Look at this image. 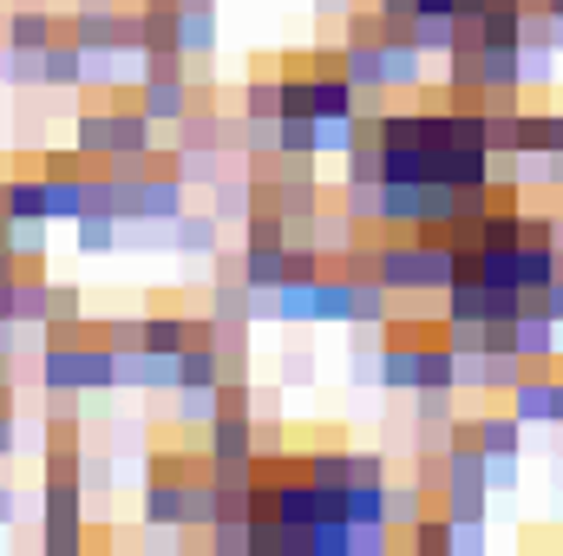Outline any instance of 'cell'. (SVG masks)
<instances>
[{
	"label": "cell",
	"instance_id": "obj_8",
	"mask_svg": "<svg viewBox=\"0 0 563 556\" xmlns=\"http://www.w3.org/2000/svg\"><path fill=\"white\" fill-rule=\"evenodd\" d=\"M7 249H13L20 263H40V256H46V223H33V216H26V223H7Z\"/></svg>",
	"mask_w": 563,
	"mask_h": 556
},
{
	"label": "cell",
	"instance_id": "obj_9",
	"mask_svg": "<svg viewBox=\"0 0 563 556\" xmlns=\"http://www.w3.org/2000/svg\"><path fill=\"white\" fill-rule=\"evenodd\" d=\"M177 419L184 425H210L217 419V387H177Z\"/></svg>",
	"mask_w": 563,
	"mask_h": 556
},
{
	"label": "cell",
	"instance_id": "obj_11",
	"mask_svg": "<svg viewBox=\"0 0 563 556\" xmlns=\"http://www.w3.org/2000/svg\"><path fill=\"white\" fill-rule=\"evenodd\" d=\"M243 112H250V119H282V79H250Z\"/></svg>",
	"mask_w": 563,
	"mask_h": 556
},
{
	"label": "cell",
	"instance_id": "obj_4",
	"mask_svg": "<svg viewBox=\"0 0 563 556\" xmlns=\"http://www.w3.org/2000/svg\"><path fill=\"white\" fill-rule=\"evenodd\" d=\"M59 26H66V20H53L46 7H33V0H26V7H13V13H7V46L40 59V53H46V40H53Z\"/></svg>",
	"mask_w": 563,
	"mask_h": 556
},
{
	"label": "cell",
	"instance_id": "obj_10",
	"mask_svg": "<svg viewBox=\"0 0 563 556\" xmlns=\"http://www.w3.org/2000/svg\"><path fill=\"white\" fill-rule=\"evenodd\" d=\"M478 438H485V445H478L485 458H511V452H518V419H485Z\"/></svg>",
	"mask_w": 563,
	"mask_h": 556
},
{
	"label": "cell",
	"instance_id": "obj_1",
	"mask_svg": "<svg viewBox=\"0 0 563 556\" xmlns=\"http://www.w3.org/2000/svg\"><path fill=\"white\" fill-rule=\"evenodd\" d=\"M106 157H86L79 144L66 151H40V177H46V223H73L86 210V184Z\"/></svg>",
	"mask_w": 563,
	"mask_h": 556
},
{
	"label": "cell",
	"instance_id": "obj_12",
	"mask_svg": "<svg viewBox=\"0 0 563 556\" xmlns=\"http://www.w3.org/2000/svg\"><path fill=\"white\" fill-rule=\"evenodd\" d=\"M0 524H13V491L0 485Z\"/></svg>",
	"mask_w": 563,
	"mask_h": 556
},
{
	"label": "cell",
	"instance_id": "obj_7",
	"mask_svg": "<svg viewBox=\"0 0 563 556\" xmlns=\"http://www.w3.org/2000/svg\"><path fill=\"white\" fill-rule=\"evenodd\" d=\"M170 230H177V249H184V256H217V210H210V216H190V210H184Z\"/></svg>",
	"mask_w": 563,
	"mask_h": 556
},
{
	"label": "cell",
	"instance_id": "obj_6",
	"mask_svg": "<svg viewBox=\"0 0 563 556\" xmlns=\"http://www.w3.org/2000/svg\"><path fill=\"white\" fill-rule=\"evenodd\" d=\"M79 321H92L79 281H53V288H46V334H66V327H79Z\"/></svg>",
	"mask_w": 563,
	"mask_h": 556
},
{
	"label": "cell",
	"instance_id": "obj_5",
	"mask_svg": "<svg viewBox=\"0 0 563 556\" xmlns=\"http://www.w3.org/2000/svg\"><path fill=\"white\" fill-rule=\"evenodd\" d=\"M73 230H79L73 243H79L86 256H106V249H119V230H125V223H119L112 210H79V216H73Z\"/></svg>",
	"mask_w": 563,
	"mask_h": 556
},
{
	"label": "cell",
	"instance_id": "obj_3",
	"mask_svg": "<svg viewBox=\"0 0 563 556\" xmlns=\"http://www.w3.org/2000/svg\"><path fill=\"white\" fill-rule=\"evenodd\" d=\"M40 86H53V92L86 86V46L73 40V26H59V33L46 40V53H40Z\"/></svg>",
	"mask_w": 563,
	"mask_h": 556
},
{
	"label": "cell",
	"instance_id": "obj_2",
	"mask_svg": "<svg viewBox=\"0 0 563 556\" xmlns=\"http://www.w3.org/2000/svg\"><path fill=\"white\" fill-rule=\"evenodd\" d=\"M139 112L151 125H184V112H190V79H184V73H144L139 79Z\"/></svg>",
	"mask_w": 563,
	"mask_h": 556
}]
</instances>
